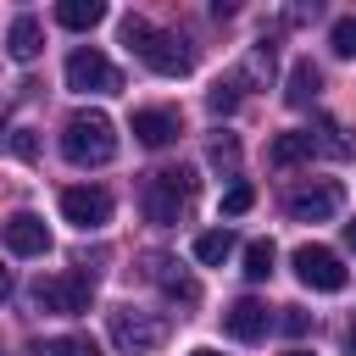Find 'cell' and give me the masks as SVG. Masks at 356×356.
<instances>
[{
	"instance_id": "obj_1",
	"label": "cell",
	"mask_w": 356,
	"mask_h": 356,
	"mask_svg": "<svg viewBox=\"0 0 356 356\" xmlns=\"http://www.w3.org/2000/svg\"><path fill=\"white\" fill-rule=\"evenodd\" d=\"M122 44H128L150 72H161V78H184V72L195 67V50H189L178 33L156 28L150 17H122Z\"/></svg>"
},
{
	"instance_id": "obj_2",
	"label": "cell",
	"mask_w": 356,
	"mask_h": 356,
	"mask_svg": "<svg viewBox=\"0 0 356 356\" xmlns=\"http://www.w3.org/2000/svg\"><path fill=\"white\" fill-rule=\"evenodd\" d=\"M61 156L72 167H106L117 156V122L106 111H72L61 122Z\"/></svg>"
},
{
	"instance_id": "obj_3",
	"label": "cell",
	"mask_w": 356,
	"mask_h": 356,
	"mask_svg": "<svg viewBox=\"0 0 356 356\" xmlns=\"http://www.w3.org/2000/svg\"><path fill=\"white\" fill-rule=\"evenodd\" d=\"M195 189H200V178H195L189 167H161V172H150V178H145L139 206H145V217H150L156 228H172V222H184V217H189Z\"/></svg>"
},
{
	"instance_id": "obj_4",
	"label": "cell",
	"mask_w": 356,
	"mask_h": 356,
	"mask_svg": "<svg viewBox=\"0 0 356 356\" xmlns=\"http://www.w3.org/2000/svg\"><path fill=\"white\" fill-rule=\"evenodd\" d=\"M106 328H111V345L128 350V356H150V350L167 345V317H161V312L117 306V312H106Z\"/></svg>"
},
{
	"instance_id": "obj_5",
	"label": "cell",
	"mask_w": 356,
	"mask_h": 356,
	"mask_svg": "<svg viewBox=\"0 0 356 356\" xmlns=\"http://www.w3.org/2000/svg\"><path fill=\"white\" fill-rule=\"evenodd\" d=\"M339 206H345V189H339L334 178H306V184H295V189L284 195V211H289L295 222H328Z\"/></svg>"
},
{
	"instance_id": "obj_6",
	"label": "cell",
	"mask_w": 356,
	"mask_h": 356,
	"mask_svg": "<svg viewBox=\"0 0 356 356\" xmlns=\"http://www.w3.org/2000/svg\"><path fill=\"white\" fill-rule=\"evenodd\" d=\"M89 295H95V278H89V273H61V278H39V284H33L39 312H56V317L89 312Z\"/></svg>"
},
{
	"instance_id": "obj_7",
	"label": "cell",
	"mask_w": 356,
	"mask_h": 356,
	"mask_svg": "<svg viewBox=\"0 0 356 356\" xmlns=\"http://www.w3.org/2000/svg\"><path fill=\"white\" fill-rule=\"evenodd\" d=\"M67 89H78V95H117L122 89V72L100 56V50H72L67 56Z\"/></svg>"
},
{
	"instance_id": "obj_8",
	"label": "cell",
	"mask_w": 356,
	"mask_h": 356,
	"mask_svg": "<svg viewBox=\"0 0 356 356\" xmlns=\"http://www.w3.org/2000/svg\"><path fill=\"white\" fill-rule=\"evenodd\" d=\"M61 217L72 222V228H106L111 222V195L100 189V184H72V189H61Z\"/></svg>"
},
{
	"instance_id": "obj_9",
	"label": "cell",
	"mask_w": 356,
	"mask_h": 356,
	"mask_svg": "<svg viewBox=\"0 0 356 356\" xmlns=\"http://www.w3.org/2000/svg\"><path fill=\"white\" fill-rule=\"evenodd\" d=\"M289 261H295V278H300L306 289H328V295L345 289V267H339V256H334L328 245H300Z\"/></svg>"
},
{
	"instance_id": "obj_10",
	"label": "cell",
	"mask_w": 356,
	"mask_h": 356,
	"mask_svg": "<svg viewBox=\"0 0 356 356\" xmlns=\"http://www.w3.org/2000/svg\"><path fill=\"white\" fill-rule=\"evenodd\" d=\"M0 234H6V245H11L17 256H44V250H50V228H44V217H33V211L6 217Z\"/></svg>"
},
{
	"instance_id": "obj_11",
	"label": "cell",
	"mask_w": 356,
	"mask_h": 356,
	"mask_svg": "<svg viewBox=\"0 0 356 356\" xmlns=\"http://www.w3.org/2000/svg\"><path fill=\"white\" fill-rule=\"evenodd\" d=\"M134 134H139V145L161 150V145H172L184 134V117L167 111V106H145V111H134Z\"/></svg>"
},
{
	"instance_id": "obj_12",
	"label": "cell",
	"mask_w": 356,
	"mask_h": 356,
	"mask_svg": "<svg viewBox=\"0 0 356 356\" xmlns=\"http://www.w3.org/2000/svg\"><path fill=\"white\" fill-rule=\"evenodd\" d=\"M222 328H228L234 339H245V345H250V339H261V334L273 328V312H267L256 295H245V300H234V306L222 312Z\"/></svg>"
},
{
	"instance_id": "obj_13",
	"label": "cell",
	"mask_w": 356,
	"mask_h": 356,
	"mask_svg": "<svg viewBox=\"0 0 356 356\" xmlns=\"http://www.w3.org/2000/svg\"><path fill=\"white\" fill-rule=\"evenodd\" d=\"M150 273H156V284H161V295H167V300H178V306H200V284H195L178 261L156 256V261H150Z\"/></svg>"
},
{
	"instance_id": "obj_14",
	"label": "cell",
	"mask_w": 356,
	"mask_h": 356,
	"mask_svg": "<svg viewBox=\"0 0 356 356\" xmlns=\"http://www.w3.org/2000/svg\"><path fill=\"white\" fill-rule=\"evenodd\" d=\"M39 50H44V28H39V17H17L11 33H6V56H11V61H33Z\"/></svg>"
},
{
	"instance_id": "obj_15",
	"label": "cell",
	"mask_w": 356,
	"mask_h": 356,
	"mask_svg": "<svg viewBox=\"0 0 356 356\" xmlns=\"http://www.w3.org/2000/svg\"><path fill=\"white\" fill-rule=\"evenodd\" d=\"M317 89H323V72H317L312 61H295V67H289V89H284V100H289V106H312Z\"/></svg>"
},
{
	"instance_id": "obj_16",
	"label": "cell",
	"mask_w": 356,
	"mask_h": 356,
	"mask_svg": "<svg viewBox=\"0 0 356 356\" xmlns=\"http://www.w3.org/2000/svg\"><path fill=\"white\" fill-rule=\"evenodd\" d=\"M306 139H312V150H317V156H334V161H339V156H350V139H345V128H339L334 117H323L317 128H306Z\"/></svg>"
},
{
	"instance_id": "obj_17",
	"label": "cell",
	"mask_w": 356,
	"mask_h": 356,
	"mask_svg": "<svg viewBox=\"0 0 356 356\" xmlns=\"http://www.w3.org/2000/svg\"><path fill=\"white\" fill-rule=\"evenodd\" d=\"M56 22L61 28H95V22H106V6L100 0H61L56 6Z\"/></svg>"
},
{
	"instance_id": "obj_18",
	"label": "cell",
	"mask_w": 356,
	"mask_h": 356,
	"mask_svg": "<svg viewBox=\"0 0 356 356\" xmlns=\"http://www.w3.org/2000/svg\"><path fill=\"white\" fill-rule=\"evenodd\" d=\"M317 150H312V139L306 134H278L273 139V150H267V161L273 167H295V161H312Z\"/></svg>"
},
{
	"instance_id": "obj_19",
	"label": "cell",
	"mask_w": 356,
	"mask_h": 356,
	"mask_svg": "<svg viewBox=\"0 0 356 356\" xmlns=\"http://www.w3.org/2000/svg\"><path fill=\"white\" fill-rule=\"evenodd\" d=\"M33 356H100V345L89 334H61V339H39Z\"/></svg>"
},
{
	"instance_id": "obj_20",
	"label": "cell",
	"mask_w": 356,
	"mask_h": 356,
	"mask_svg": "<svg viewBox=\"0 0 356 356\" xmlns=\"http://www.w3.org/2000/svg\"><path fill=\"white\" fill-rule=\"evenodd\" d=\"M206 161H211L222 178H234V172H239V139H234V134H211V145H206Z\"/></svg>"
},
{
	"instance_id": "obj_21",
	"label": "cell",
	"mask_w": 356,
	"mask_h": 356,
	"mask_svg": "<svg viewBox=\"0 0 356 356\" xmlns=\"http://www.w3.org/2000/svg\"><path fill=\"white\" fill-rule=\"evenodd\" d=\"M273 261H278V250H273V239H250V245H245V278H250V284H261V278H273Z\"/></svg>"
},
{
	"instance_id": "obj_22",
	"label": "cell",
	"mask_w": 356,
	"mask_h": 356,
	"mask_svg": "<svg viewBox=\"0 0 356 356\" xmlns=\"http://www.w3.org/2000/svg\"><path fill=\"white\" fill-rule=\"evenodd\" d=\"M228 250H234V234L228 228H211V234L195 239V261H211L217 267V261H228Z\"/></svg>"
},
{
	"instance_id": "obj_23",
	"label": "cell",
	"mask_w": 356,
	"mask_h": 356,
	"mask_svg": "<svg viewBox=\"0 0 356 356\" xmlns=\"http://www.w3.org/2000/svg\"><path fill=\"white\" fill-rule=\"evenodd\" d=\"M206 106H211V111H234V106H239V78H228V83L217 78L211 95H206Z\"/></svg>"
},
{
	"instance_id": "obj_24",
	"label": "cell",
	"mask_w": 356,
	"mask_h": 356,
	"mask_svg": "<svg viewBox=\"0 0 356 356\" xmlns=\"http://www.w3.org/2000/svg\"><path fill=\"white\" fill-rule=\"evenodd\" d=\"M328 44H334V56H356V17H339L334 33H328Z\"/></svg>"
},
{
	"instance_id": "obj_25",
	"label": "cell",
	"mask_w": 356,
	"mask_h": 356,
	"mask_svg": "<svg viewBox=\"0 0 356 356\" xmlns=\"http://www.w3.org/2000/svg\"><path fill=\"white\" fill-rule=\"evenodd\" d=\"M256 206V189L250 184H234L228 195H222V217H239V211H250Z\"/></svg>"
},
{
	"instance_id": "obj_26",
	"label": "cell",
	"mask_w": 356,
	"mask_h": 356,
	"mask_svg": "<svg viewBox=\"0 0 356 356\" xmlns=\"http://www.w3.org/2000/svg\"><path fill=\"white\" fill-rule=\"evenodd\" d=\"M278 328H284V334H306V328H312V317H306L300 306H284V317H278Z\"/></svg>"
},
{
	"instance_id": "obj_27",
	"label": "cell",
	"mask_w": 356,
	"mask_h": 356,
	"mask_svg": "<svg viewBox=\"0 0 356 356\" xmlns=\"http://www.w3.org/2000/svg\"><path fill=\"white\" fill-rule=\"evenodd\" d=\"M11 150H17L22 161H33V156H39V139H33L28 128H17V134H11Z\"/></svg>"
},
{
	"instance_id": "obj_28",
	"label": "cell",
	"mask_w": 356,
	"mask_h": 356,
	"mask_svg": "<svg viewBox=\"0 0 356 356\" xmlns=\"http://www.w3.org/2000/svg\"><path fill=\"white\" fill-rule=\"evenodd\" d=\"M345 250H356V217L345 222Z\"/></svg>"
},
{
	"instance_id": "obj_29",
	"label": "cell",
	"mask_w": 356,
	"mask_h": 356,
	"mask_svg": "<svg viewBox=\"0 0 356 356\" xmlns=\"http://www.w3.org/2000/svg\"><path fill=\"white\" fill-rule=\"evenodd\" d=\"M345 350H350V356H356V323H350V328H345Z\"/></svg>"
},
{
	"instance_id": "obj_30",
	"label": "cell",
	"mask_w": 356,
	"mask_h": 356,
	"mask_svg": "<svg viewBox=\"0 0 356 356\" xmlns=\"http://www.w3.org/2000/svg\"><path fill=\"white\" fill-rule=\"evenodd\" d=\"M6 295H11V273L0 267V300H6Z\"/></svg>"
},
{
	"instance_id": "obj_31",
	"label": "cell",
	"mask_w": 356,
	"mask_h": 356,
	"mask_svg": "<svg viewBox=\"0 0 356 356\" xmlns=\"http://www.w3.org/2000/svg\"><path fill=\"white\" fill-rule=\"evenodd\" d=\"M289 356H312V350H289Z\"/></svg>"
},
{
	"instance_id": "obj_32",
	"label": "cell",
	"mask_w": 356,
	"mask_h": 356,
	"mask_svg": "<svg viewBox=\"0 0 356 356\" xmlns=\"http://www.w3.org/2000/svg\"><path fill=\"white\" fill-rule=\"evenodd\" d=\"M195 356H217V350H195Z\"/></svg>"
},
{
	"instance_id": "obj_33",
	"label": "cell",
	"mask_w": 356,
	"mask_h": 356,
	"mask_svg": "<svg viewBox=\"0 0 356 356\" xmlns=\"http://www.w3.org/2000/svg\"><path fill=\"white\" fill-rule=\"evenodd\" d=\"M0 356H6V350H0Z\"/></svg>"
}]
</instances>
